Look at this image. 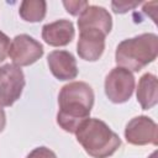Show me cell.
<instances>
[{"instance_id":"cell-14","label":"cell","mask_w":158,"mask_h":158,"mask_svg":"<svg viewBox=\"0 0 158 158\" xmlns=\"http://www.w3.org/2000/svg\"><path fill=\"white\" fill-rule=\"evenodd\" d=\"M64 7L67 9L68 12H70L72 15H80L88 6V1H63Z\"/></svg>"},{"instance_id":"cell-6","label":"cell","mask_w":158,"mask_h":158,"mask_svg":"<svg viewBox=\"0 0 158 158\" xmlns=\"http://www.w3.org/2000/svg\"><path fill=\"white\" fill-rule=\"evenodd\" d=\"M43 54V47L40 42L28 35L16 36L9 49V56L14 64L17 67H25L35 63Z\"/></svg>"},{"instance_id":"cell-19","label":"cell","mask_w":158,"mask_h":158,"mask_svg":"<svg viewBox=\"0 0 158 158\" xmlns=\"http://www.w3.org/2000/svg\"><path fill=\"white\" fill-rule=\"evenodd\" d=\"M156 157H157V153H156V152H154V153H153V154H152V156H151V157H149V158H156Z\"/></svg>"},{"instance_id":"cell-11","label":"cell","mask_w":158,"mask_h":158,"mask_svg":"<svg viewBox=\"0 0 158 158\" xmlns=\"http://www.w3.org/2000/svg\"><path fill=\"white\" fill-rule=\"evenodd\" d=\"M74 37L73 23L68 20H58L47 23L42 28V38L51 46H65Z\"/></svg>"},{"instance_id":"cell-12","label":"cell","mask_w":158,"mask_h":158,"mask_svg":"<svg viewBox=\"0 0 158 158\" xmlns=\"http://www.w3.org/2000/svg\"><path fill=\"white\" fill-rule=\"evenodd\" d=\"M137 100L141 104L142 109L144 110H148L157 104L158 81L153 74L146 73L139 79L138 88H137Z\"/></svg>"},{"instance_id":"cell-9","label":"cell","mask_w":158,"mask_h":158,"mask_svg":"<svg viewBox=\"0 0 158 158\" xmlns=\"http://www.w3.org/2000/svg\"><path fill=\"white\" fill-rule=\"evenodd\" d=\"M79 30H98L104 35H107L112 26L110 14L100 6H88L78 20Z\"/></svg>"},{"instance_id":"cell-7","label":"cell","mask_w":158,"mask_h":158,"mask_svg":"<svg viewBox=\"0 0 158 158\" xmlns=\"http://www.w3.org/2000/svg\"><path fill=\"white\" fill-rule=\"evenodd\" d=\"M126 139L137 146L143 144H157L158 142V132L157 125L153 120L147 116H138L132 118L125 130Z\"/></svg>"},{"instance_id":"cell-10","label":"cell","mask_w":158,"mask_h":158,"mask_svg":"<svg viewBox=\"0 0 158 158\" xmlns=\"http://www.w3.org/2000/svg\"><path fill=\"white\" fill-rule=\"evenodd\" d=\"M48 65L52 74L59 80L74 79L78 75L75 58L67 51H53L48 54Z\"/></svg>"},{"instance_id":"cell-4","label":"cell","mask_w":158,"mask_h":158,"mask_svg":"<svg viewBox=\"0 0 158 158\" xmlns=\"http://www.w3.org/2000/svg\"><path fill=\"white\" fill-rule=\"evenodd\" d=\"M25 77L20 67L5 64L0 67V106L12 105L21 95Z\"/></svg>"},{"instance_id":"cell-8","label":"cell","mask_w":158,"mask_h":158,"mask_svg":"<svg viewBox=\"0 0 158 158\" xmlns=\"http://www.w3.org/2000/svg\"><path fill=\"white\" fill-rule=\"evenodd\" d=\"M105 36L98 30H81L77 51L80 58L85 60H96L104 52Z\"/></svg>"},{"instance_id":"cell-1","label":"cell","mask_w":158,"mask_h":158,"mask_svg":"<svg viewBox=\"0 0 158 158\" xmlns=\"http://www.w3.org/2000/svg\"><path fill=\"white\" fill-rule=\"evenodd\" d=\"M58 104V125L64 131L75 133L79 126L89 118L94 104L93 89L84 81H72L62 88Z\"/></svg>"},{"instance_id":"cell-17","label":"cell","mask_w":158,"mask_h":158,"mask_svg":"<svg viewBox=\"0 0 158 158\" xmlns=\"http://www.w3.org/2000/svg\"><path fill=\"white\" fill-rule=\"evenodd\" d=\"M9 49H10V40L9 37L0 31V62H2L6 56L9 54Z\"/></svg>"},{"instance_id":"cell-3","label":"cell","mask_w":158,"mask_h":158,"mask_svg":"<svg viewBox=\"0 0 158 158\" xmlns=\"http://www.w3.org/2000/svg\"><path fill=\"white\" fill-rule=\"evenodd\" d=\"M158 53V37L154 33H143L122 41L115 53L116 63L127 70L138 72L153 62Z\"/></svg>"},{"instance_id":"cell-18","label":"cell","mask_w":158,"mask_h":158,"mask_svg":"<svg viewBox=\"0 0 158 158\" xmlns=\"http://www.w3.org/2000/svg\"><path fill=\"white\" fill-rule=\"evenodd\" d=\"M5 123H6V116H5V112H4V110L0 107V132L4 130V127H5Z\"/></svg>"},{"instance_id":"cell-5","label":"cell","mask_w":158,"mask_h":158,"mask_svg":"<svg viewBox=\"0 0 158 158\" xmlns=\"http://www.w3.org/2000/svg\"><path fill=\"white\" fill-rule=\"evenodd\" d=\"M135 89V78L125 68H114L105 79V93L107 98L116 104L127 101Z\"/></svg>"},{"instance_id":"cell-15","label":"cell","mask_w":158,"mask_h":158,"mask_svg":"<svg viewBox=\"0 0 158 158\" xmlns=\"http://www.w3.org/2000/svg\"><path fill=\"white\" fill-rule=\"evenodd\" d=\"M138 4L139 2H137V1H112L111 2L114 11L117 14H122L128 10H132L136 6H138Z\"/></svg>"},{"instance_id":"cell-13","label":"cell","mask_w":158,"mask_h":158,"mask_svg":"<svg viewBox=\"0 0 158 158\" xmlns=\"http://www.w3.org/2000/svg\"><path fill=\"white\" fill-rule=\"evenodd\" d=\"M46 15V1L26 0L20 6V16L30 22L41 21Z\"/></svg>"},{"instance_id":"cell-16","label":"cell","mask_w":158,"mask_h":158,"mask_svg":"<svg viewBox=\"0 0 158 158\" xmlns=\"http://www.w3.org/2000/svg\"><path fill=\"white\" fill-rule=\"evenodd\" d=\"M26 158H57V157L51 149L46 147H37Z\"/></svg>"},{"instance_id":"cell-2","label":"cell","mask_w":158,"mask_h":158,"mask_svg":"<svg viewBox=\"0 0 158 158\" xmlns=\"http://www.w3.org/2000/svg\"><path fill=\"white\" fill-rule=\"evenodd\" d=\"M78 142L94 158H106L121 144L120 137L101 120L88 118L75 132Z\"/></svg>"}]
</instances>
